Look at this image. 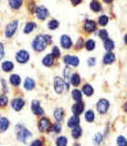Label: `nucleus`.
Returning <instances> with one entry per match:
<instances>
[{
	"label": "nucleus",
	"instance_id": "obj_11",
	"mask_svg": "<svg viewBox=\"0 0 127 146\" xmlns=\"http://www.w3.org/2000/svg\"><path fill=\"white\" fill-rule=\"evenodd\" d=\"M15 59H17L18 63L25 64V63H27L28 59H30V54H28L27 50H19L17 53V55H15Z\"/></svg>",
	"mask_w": 127,
	"mask_h": 146
},
{
	"label": "nucleus",
	"instance_id": "obj_27",
	"mask_svg": "<svg viewBox=\"0 0 127 146\" xmlns=\"http://www.w3.org/2000/svg\"><path fill=\"white\" fill-rule=\"evenodd\" d=\"M90 9L92 10V12H100L102 10V4H100L98 0H92L91 3H90Z\"/></svg>",
	"mask_w": 127,
	"mask_h": 146
},
{
	"label": "nucleus",
	"instance_id": "obj_17",
	"mask_svg": "<svg viewBox=\"0 0 127 146\" xmlns=\"http://www.w3.org/2000/svg\"><path fill=\"white\" fill-rule=\"evenodd\" d=\"M35 86H36L35 80H32L31 77H27L25 80V82H23V88H25V90H27V91L33 90V88H35Z\"/></svg>",
	"mask_w": 127,
	"mask_h": 146
},
{
	"label": "nucleus",
	"instance_id": "obj_45",
	"mask_svg": "<svg viewBox=\"0 0 127 146\" xmlns=\"http://www.w3.org/2000/svg\"><path fill=\"white\" fill-rule=\"evenodd\" d=\"M82 48H84V40H82V38H80V40L77 41L76 49H82Z\"/></svg>",
	"mask_w": 127,
	"mask_h": 146
},
{
	"label": "nucleus",
	"instance_id": "obj_44",
	"mask_svg": "<svg viewBox=\"0 0 127 146\" xmlns=\"http://www.w3.org/2000/svg\"><path fill=\"white\" fill-rule=\"evenodd\" d=\"M5 54V50H4V45H3L1 42H0V60L3 59V56H4Z\"/></svg>",
	"mask_w": 127,
	"mask_h": 146
},
{
	"label": "nucleus",
	"instance_id": "obj_40",
	"mask_svg": "<svg viewBox=\"0 0 127 146\" xmlns=\"http://www.w3.org/2000/svg\"><path fill=\"white\" fill-rule=\"evenodd\" d=\"M117 146H127V140L125 136H118L117 137Z\"/></svg>",
	"mask_w": 127,
	"mask_h": 146
},
{
	"label": "nucleus",
	"instance_id": "obj_1",
	"mask_svg": "<svg viewBox=\"0 0 127 146\" xmlns=\"http://www.w3.org/2000/svg\"><path fill=\"white\" fill-rule=\"evenodd\" d=\"M50 44H51V36L41 33V35H37L35 38H33L32 49L35 51H39V53H40V51L45 50V48L48 45H50Z\"/></svg>",
	"mask_w": 127,
	"mask_h": 146
},
{
	"label": "nucleus",
	"instance_id": "obj_34",
	"mask_svg": "<svg viewBox=\"0 0 127 146\" xmlns=\"http://www.w3.org/2000/svg\"><path fill=\"white\" fill-rule=\"evenodd\" d=\"M108 22H109V17H108V15H100V17L98 18V25L102 26V27H104Z\"/></svg>",
	"mask_w": 127,
	"mask_h": 146
},
{
	"label": "nucleus",
	"instance_id": "obj_32",
	"mask_svg": "<svg viewBox=\"0 0 127 146\" xmlns=\"http://www.w3.org/2000/svg\"><path fill=\"white\" fill-rule=\"evenodd\" d=\"M104 49L108 51V53H110V51L114 49V42H113L112 40H109V38L104 40Z\"/></svg>",
	"mask_w": 127,
	"mask_h": 146
},
{
	"label": "nucleus",
	"instance_id": "obj_49",
	"mask_svg": "<svg viewBox=\"0 0 127 146\" xmlns=\"http://www.w3.org/2000/svg\"><path fill=\"white\" fill-rule=\"evenodd\" d=\"M105 3H108V4H110V3H113V0H104Z\"/></svg>",
	"mask_w": 127,
	"mask_h": 146
},
{
	"label": "nucleus",
	"instance_id": "obj_37",
	"mask_svg": "<svg viewBox=\"0 0 127 146\" xmlns=\"http://www.w3.org/2000/svg\"><path fill=\"white\" fill-rule=\"evenodd\" d=\"M30 146H45V140L44 139H35L30 144Z\"/></svg>",
	"mask_w": 127,
	"mask_h": 146
},
{
	"label": "nucleus",
	"instance_id": "obj_33",
	"mask_svg": "<svg viewBox=\"0 0 127 146\" xmlns=\"http://www.w3.org/2000/svg\"><path fill=\"white\" fill-rule=\"evenodd\" d=\"M8 103H9V99H8L7 94H3V95H0V108L4 109L5 106L8 105Z\"/></svg>",
	"mask_w": 127,
	"mask_h": 146
},
{
	"label": "nucleus",
	"instance_id": "obj_12",
	"mask_svg": "<svg viewBox=\"0 0 127 146\" xmlns=\"http://www.w3.org/2000/svg\"><path fill=\"white\" fill-rule=\"evenodd\" d=\"M25 106V100L22 98H14L12 100V109L14 111H21Z\"/></svg>",
	"mask_w": 127,
	"mask_h": 146
},
{
	"label": "nucleus",
	"instance_id": "obj_16",
	"mask_svg": "<svg viewBox=\"0 0 127 146\" xmlns=\"http://www.w3.org/2000/svg\"><path fill=\"white\" fill-rule=\"evenodd\" d=\"M81 92H82V95L87 96V98H91V96L94 95V88H92V86L90 85V83H85V85L82 86Z\"/></svg>",
	"mask_w": 127,
	"mask_h": 146
},
{
	"label": "nucleus",
	"instance_id": "obj_47",
	"mask_svg": "<svg viewBox=\"0 0 127 146\" xmlns=\"http://www.w3.org/2000/svg\"><path fill=\"white\" fill-rule=\"evenodd\" d=\"M71 3H72V5H78L82 3V0H71Z\"/></svg>",
	"mask_w": 127,
	"mask_h": 146
},
{
	"label": "nucleus",
	"instance_id": "obj_38",
	"mask_svg": "<svg viewBox=\"0 0 127 146\" xmlns=\"http://www.w3.org/2000/svg\"><path fill=\"white\" fill-rule=\"evenodd\" d=\"M59 27V22L57 19H51L50 22L48 23V28L49 30H55V28Z\"/></svg>",
	"mask_w": 127,
	"mask_h": 146
},
{
	"label": "nucleus",
	"instance_id": "obj_43",
	"mask_svg": "<svg viewBox=\"0 0 127 146\" xmlns=\"http://www.w3.org/2000/svg\"><path fill=\"white\" fill-rule=\"evenodd\" d=\"M95 64H96V59L95 58H89L87 59V66L89 67H94Z\"/></svg>",
	"mask_w": 127,
	"mask_h": 146
},
{
	"label": "nucleus",
	"instance_id": "obj_14",
	"mask_svg": "<svg viewBox=\"0 0 127 146\" xmlns=\"http://www.w3.org/2000/svg\"><path fill=\"white\" fill-rule=\"evenodd\" d=\"M61 45H62V48L63 49H66V50H68V49H71L72 48V40H71V37H69L68 35H63L61 37Z\"/></svg>",
	"mask_w": 127,
	"mask_h": 146
},
{
	"label": "nucleus",
	"instance_id": "obj_2",
	"mask_svg": "<svg viewBox=\"0 0 127 146\" xmlns=\"http://www.w3.org/2000/svg\"><path fill=\"white\" fill-rule=\"evenodd\" d=\"M15 136H17L18 141L22 142V144H25V142H27L28 140L32 137V133H31L30 129L26 128L25 126H22V124H17V126H15Z\"/></svg>",
	"mask_w": 127,
	"mask_h": 146
},
{
	"label": "nucleus",
	"instance_id": "obj_39",
	"mask_svg": "<svg viewBox=\"0 0 127 146\" xmlns=\"http://www.w3.org/2000/svg\"><path fill=\"white\" fill-rule=\"evenodd\" d=\"M62 131V126L61 123H55V124H51V128H50V132L53 133H59Z\"/></svg>",
	"mask_w": 127,
	"mask_h": 146
},
{
	"label": "nucleus",
	"instance_id": "obj_13",
	"mask_svg": "<svg viewBox=\"0 0 127 146\" xmlns=\"http://www.w3.org/2000/svg\"><path fill=\"white\" fill-rule=\"evenodd\" d=\"M96 22L95 21H91V19H87L86 22L84 23V31L87 33H91V32H95L96 30Z\"/></svg>",
	"mask_w": 127,
	"mask_h": 146
},
{
	"label": "nucleus",
	"instance_id": "obj_19",
	"mask_svg": "<svg viewBox=\"0 0 127 146\" xmlns=\"http://www.w3.org/2000/svg\"><path fill=\"white\" fill-rule=\"evenodd\" d=\"M54 56L51 55V54H48V55H45L44 56V59H43V64L45 67H48V68H50V67H53L54 66Z\"/></svg>",
	"mask_w": 127,
	"mask_h": 146
},
{
	"label": "nucleus",
	"instance_id": "obj_35",
	"mask_svg": "<svg viewBox=\"0 0 127 146\" xmlns=\"http://www.w3.org/2000/svg\"><path fill=\"white\" fill-rule=\"evenodd\" d=\"M84 48L86 49V50L91 51L95 49V41L94 40H87L86 42H84Z\"/></svg>",
	"mask_w": 127,
	"mask_h": 146
},
{
	"label": "nucleus",
	"instance_id": "obj_36",
	"mask_svg": "<svg viewBox=\"0 0 127 146\" xmlns=\"http://www.w3.org/2000/svg\"><path fill=\"white\" fill-rule=\"evenodd\" d=\"M103 141H104V137H103L102 133H96L94 136V140H92V142H94L95 145H100Z\"/></svg>",
	"mask_w": 127,
	"mask_h": 146
},
{
	"label": "nucleus",
	"instance_id": "obj_24",
	"mask_svg": "<svg viewBox=\"0 0 127 146\" xmlns=\"http://www.w3.org/2000/svg\"><path fill=\"white\" fill-rule=\"evenodd\" d=\"M71 135H72V137H73L74 140L80 139V137L82 136V128H81V126H77V127H74V128H72L71 129Z\"/></svg>",
	"mask_w": 127,
	"mask_h": 146
},
{
	"label": "nucleus",
	"instance_id": "obj_30",
	"mask_svg": "<svg viewBox=\"0 0 127 146\" xmlns=\"http://www.w3.org/2000/svg\"><path fill=\"white\" fill-rule=\"evenodd\" d=\"M36 28V23L35 22H28L27 25H25V28H23V33H31L33 30Z\"/></svg>",
	"mask_w": 127,
	"mask_h": 146
},
{
	"label": "nucleus",
	"instance_id": "obj_25",
	"mask_svg": "<svg viewBox=\"0 0 127 146\" xmlns=\"http://www.w3.org/2000/svg\"><path fill=\"white\" fill-rule=\"evenodd\" d=\"M9 81H10V85L14 86V87H18V86L21 85L19 74H12V76H10V78H9Z\"/></svg>",
	"mask_w": 127,
	"mask_h": 146
},
{
	"label": "nucleus",
	"instance_id": "obj_18",
	"mask_svg": "<svg viewBox=\"0 0 127 146\" xmlns=\"http://www.w3.org/2000/svg\"><path fill=\"white\" fill-rule=\"evenodd\" d=\"M67 126L69 127V128H74V127L80 126V117H76V115H72L71 118L68 119V122H67Z\"/></svg>",
	"mask_w": 127,
	"mask_h": 146
},
{
	"label": "nucleus",
	"instance_id": "obj_50",
	"mask_svg": "<svg viewBox=\"0 0 127 146\" xmlns=\"http://www.w3.org/2000/svg\"><path fill=\"white\" fill-rule=\"evenodd\" d=\"M73 146H81L80 144H73Z\"/></svg>",
	"mask_w": 127,
	"mask_h": 146
},
{
	"label": "nucleus",
	"instance_id": "obj_22",
	"mask_svg": "<svg viewBox=\"0 0 127 146\" xmlns=\"http://www.w3.org/2000/svg\"><path fill=\"white\" fill-rule=\"evenodd\" d=\"M114 60H116V55L110 51V53H107L104 55V58H103V63L107 66V64H112V63H114Z\"/></svg>",
	"mask_w": 127,
	"mask_h": 146
},
{
	"label": "nucleus",
	"instance_id": "obj_5",
	"mask_svg": "<svg viewBox=\"0 0 127 146\" xmlns=\"http://www.w3.org/2000/svg\"><path fill=\"white\" fill-rule=\"evenodd\" d=\"M17 30H18V21L17 19L12 21V22H9L7 25V27H5V36H7L8 38H10L17 32Z\"/></svg>",
	"mask_w": 127,
	"mask_h": 146
},
{
	"label": "nucleus",
	"instance_id": "obj_15",
	"mask_svg": "<svg viewBox=\"0 0 127 146\" xmlns=\"http://www.w3.org/2000/svg\"><path fill=\"white\" fill-rule=\"evenodd\" d=\"M64 115H66V113H64L63 108H57L54 110V118H55L57 123H62L64 121Z\"/></svg>",
	"mask_w": 127,
	"mask_h": 146
},
{
	"label": "nucleus",
	"instance_id": "obj_31",
	"mask_svg": "<svg viewBox=\"0 0 127 146\" xmlns=\"http://www.w3.org/2000/svg\"><path fill=\"white\" fill-rule=\"evenodd\" d=\"M85 121L89 122V123H91V122L95 121V113H94V110H86V113H85Z\"/></svg>",
	"mask_w": 127,
	"mask_h": 146
},
{
	"label": "nucleus",
	"instance_id": "obj_46",
	"mask_svg": "<svg viewBox=\"0 0 127 146\" xmlns=\"http://www.w3.org/2000/svg\"><path fill=\"white\" fill-rule=\"evenodd\" d=\"M63 74H64V77H69V76L68 74H71V71H69V68H64L63 69Z\"/></svg>",
	"mask_w": 127,
	"mask_h": 146
},
{
	"label": "nucleus",
	"instance_id": "obj_23",
	"mask_svg": "<svg viewBox=\"0 0 127 146\" xmlns=\"http://www.w3.org/2000/svg\"><path fill=\"white\" fill-rule=\"evenodd\" d=\"M71 95H72V99L74 100V103H76V101H82V92L78 88H73Z\"/></svg>",
	"mask_w": 127,
	"mask_h": 146
},
{
	"label": "nucleus",
	"instance_id": "obj_42",
	"mask_svg": "<svg viewBox=\"0 0 127 146\" xmlns=\"http://www.w3.org/2000/svg\"><path fill=\"white\" fill-rule=\"evenodd\" d=\"M51 55H53L54 58H59V56H61V51H59V49L57 48V46H53V51H51Z\"/></svg>",
	"mask_w": 127,
	"mask_h": 146
},
{
	"label": "nucleus",
	"instance_id": "obj_4",
	"mask_svg": "<svg viewBox=\"0 0 127 146\" xmlns=\"http://www.w3.org/2000/svg\"><path fill=\"white\" fill-rule=\"evenodd\" d=\"M109 106L110 104L107 99H100L96 103V110L99 114H107L108 110H109Z\"/></svg>",
	"mask_w": 127,
	"mask_h": 146
},
{
	"label": "nucleus",
	"instance_id": "obj_41",
	"mask_svg": "<svg viewBox=\"0 0 127 146\" xmlns=\"http://www.w3.org/2000/svg\"><path fill=\"white\" fill-rule=\"evenodd\" d=\"M98 35H99L100 38H103V40H107L108 38V31L105 30H100L99 32H98Z\"/></svg>",
	"mask_w": 127,
	"mask_h": 146
},
{
	"label": "nucleus",
	"instance_id": "obj_3",
	"mask_svg": "<svg viewBox=\"0 0 127 146\" xmlns=\"http://www.w3.org/2000/svg\"><path fill=\"white\" fill-rule=\"evenodd\" d=\"M37 127H39V131L41 133H46V132H50L51 128V122L48 117H40L37 122Z\"/></svg>",
	"mask_w": 127,
	"mask_h": 146
},
{
	"label": "nucleus",
	"instance_id": "obj_8",
	"mask_svg": "<svg viewBox=\"0 0 127 146\" xmlns=\"http://www.w3.org/2000/svg\"><path fill=\"white\" fill-rule=\"evenodd\" d=\"M36 14V17H37V19L40 21H44L45 18L49 17V10L46 9L45 7H43V5H40V7L35 8V12H33Z\"/></svg>",
	"mask_w": 127,
	"mask_h": 146
},
{
	"label": "nucleus",
	"instance_id": "obj_28",
	"mask_svg": "<svg viewBox=\"0 0 127 146\" xmlns=\"http://www.w3.org/2000/svg\"><path fill=\"white\" fill-rule=\"evenodd\" d=\"M55 145L57 146H67L68 145V139L66 136H59L55 140Z\"/></svg>",
	"mask_w": 127,
	"mask_h": 146
},
{
	"label": "nucleus",
	"instance_id": "obj_21",
	"mask_svg": "<svg viewBox=\"0 0 127 146\" xmlns=\"http://www.w3.org/2000/svg\"><path fill=\"white\" fill-rule=\"evenodd\" d=\"M9 128V119L7 117H0V132H5Z\"/></svg>",
	"mask_w": 127,
	"mask_h": 146
},
{
	"label": "nucleus",
	"instance_id": "obj_6",
	"mask_svg": "<svg viewBox=\"0 0 127 146\" xmlns=\"http://www.w3.org/2000/svg\"><path fill=\"white\" fill-rule=\"evenodd\" d=\"M31 110H32V113L37 117H44V114H45V111H44L43 106L40 105V101L39 100L31 101Z\"/></svg>",
	"mask_w": 127,
	"mask_h": 146
},
{
	"label": "nucleus",
	"instance_id": "obj_9",
	"mask_svg": "<svg viewBox=\"0 0 127 146\" xmlns=\"http://www.w3.org/2000/svg\"><path fill=\"white\" fill-rule=\"evenodd\" d=\"M71 110H72V113H73V115H76V117H78L80 114H82L84 113V110H85L84 101H76V103L72 105Z\"/></svg>",
	"mask_w": 127,
	"mask_h": 146
},
{
	"label": "nucleus",
	"instance_id": "obj_10",
	"mask_svg": "<svg viewBox=\"0 0 127 146\" xmlns=\"http://www.w3.org/2000/svg\"><path fill=\"white\" fill-rule=\"evenodd\" d=\"M63 62H64L66 66H69V67H78V64H80V59L74 55L63 56Z\"/></svg>",
	"mask_w": 127,
	"mask_h": 146
},
{
	"label": "nucleus",
	"instance_id": "obj_20",
	"mask_svg": "<svg viewBox=\"0 0 127 146\" xmlns=\"http://www.w3.org/2000/svg\"><path fill=\"white\" fill-rule=\"evenodd\" d=\"M69 77H71V85L74 86V88H77V86L81 83V76L78 73H72Z\"/></svg>",
	"mask_w": 127,
	"mask_h": 146
},
{
	"label": "nucleus",
	"instance_id": "obj_7",
	"mask_svg": "<svg viewBox=\"0 0 127 146\" xmlns=\"http://www.w3.org/2000/svg\"><path fill=\"white\" fill-rule=\"evenodd\" d=\"M54 90L57 94H63V91L66 90V82L63 78L55 77L54 78Z\"/></svg>",
	"mask_w": 127,
	"mask_h": 146
},
{
	"label": "nucleus",
	"instance_id": "obj_26",
	"mask_svg": "<svg viewBox=\"0 0 127 146\" xmlns=\"http://www.w3.org/2000/svg\"><path fill=\"white\" fill-rule=\"evenodd\" d=\"M23 4V0H9V7L14 10H18Z\"/></svg>",
	"mask_w": 127,
	"mask_h": 146
},
{
	"label": "nucleus",
	"instance_id": "obj_29",
	"mask_svg": "<svg viewBox=\"0 0 127 146\" xmlns=\"http://www.w3.org/2000/svg\"><path fill=\"white\" fill-rule=\"evenodd\" d=\"M13 68H14V64H13L10 60H7L1 64V69L4 72H10V71H13Z\"/></svg>",
	"mask_w": 127,
	"mask_h": 146
},
{
	"label": "nucleus",
	"instance_id": "obj_48",
	"mask_svg": "<svg viewBox=\"0 0 127 146\" xmlns=\"http://www.w3.org/2000/svg\"><path fill=\"white\" fill-rule=\"evenodd\" d=\"M1 85H3V90L7 92L8 91V88H7V83H5V80H1Z\"/></svg>",
	"mask_w": 127,
	"mask_h": 146
}]
</instances>
